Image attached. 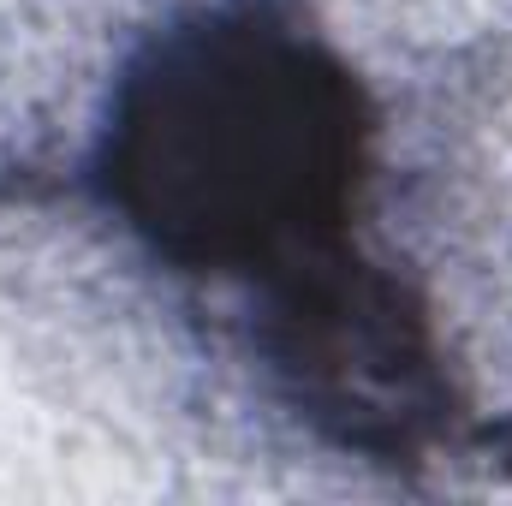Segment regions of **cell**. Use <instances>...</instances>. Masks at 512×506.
<instances>
[{
	"mask_svg": "<svg viewBox=\"0 0 512 506\" xmlns=\"http://www.w3.org/2000/svg\"><path fill=\"white\" fill-rule=\"evenodd\" d=\"M239 346L280 411L322 447L417 471L465 435V387L429 298L370 251L239 310Z\"/></svg>",
	"mask_w": 512,
	"mask_h": 506,
	"instance_id": "7a4b0ae2",
	"label": "cell"
},
{
	"mask_svg": "<svg viewBox=\"0 0 512 506\" xmlns=\"http://www.w3.org/2000/svg\"><path fill=\"white\" fill-rule=\"evenodd\" d=\"M376 137L310 0H179L120 54L84 185L161 274L245 310L364 251Z\"/></svg>",
	"mask_w": 512,
	"mask_h": 506,
	"instance_id": "6da1fadb",
	"label": "cell"
}]
</instances>
